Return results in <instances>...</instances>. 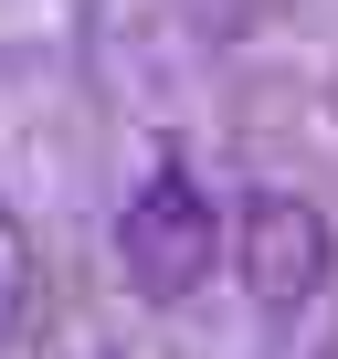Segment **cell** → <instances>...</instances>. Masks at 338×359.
Masks as SVG:
<instances>
[{
  "instance_id": "cell-1",
  "label": "cell",
  "mask_w": 338,
  "mask_h": 359,
  "mask_svg": "<svg viewBox=\"0 0 338 359\" xmlns=\"http://www.w3.org/2000/svg\"><path fill=\"white\" fill-rule=\"evenodd\" d=\"M212 264H222V201H212V180L191 158H158L127 191V212H116V275H127V296L180 306V296L212 285Z\"/></svg>"
},
{
  "instance_id": "cell-2",
  "label": "cell",
  "mask_w": 338,
  "mask_h": 359,
  "mask_svg": "<svg viewBox=\"0 0 338 359\" xmlns=\"http://www.w3.org/2000/svg\"><path fill=\"white\" fill-rule=\"evenodd\" d=\"M233 264H243L254 306L285 317V306H306V296L338 275V233H327V212H317L306 191H254L243 222H233Z\"/></svg>"
},
{
  "instance_id": "cell-3",
  "label": "cell",
  "mask_w": 338,
  "mask_h": 359,
  "mask_svg": "<svg viewBox=\"0 0 338 359\" xmlns=\"http://www.w3.org/2000/svg\"><path fill=\"white\" fill-rule=\"evenodd\" d=\"M22 296H32V243H22V222H11V212H0V338H11Z\"/></svg>"
},
{
  "instance_id": "cell-4",
  "label": "cell",
  "mask_w": 338,
  "mask_h": 359,
  "mask_svg": "<svg viewBox=\"0 0 338 359\" xmlns=\"http://www.w3.org/2000/svg\"><path fill=\"white\" fill-rule=\"evenodd\" d=\"M327 359H338V338H327Z\"/></svg>"
},
{
  "instance_id": "cell-5",
  "label": "cell",
  "mask_w": 338,
  "mask_h": 359,
  "mask_svg": "<svg viewBox=\"0 0 338 359\" xmlns=\"http://www.w3.org/2000/svg\"><path fill=\"white\" fill-rule=\"evenodd\" d=\"M327 106H338V85H327Z\"/></svg>"
}]
</instances>
